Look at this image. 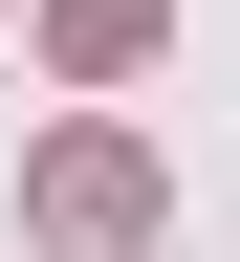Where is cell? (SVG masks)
I'll use <instances>...</instances> for the list:
<instances>
[{
	"mask_svg": "<svg viewBox=\"0 0 240 262\" xmlns=\"http://www.w3.org/2000/svg\"><path fill=\"white\" fill-rule=\"evenodd\" d=\"M153 44V0H66V66H131Z\"/></svg>",
	"mask_w": 240,
	"mask_h": 262,
	"instance_id": "cell-2",
	"label": "cell"
},
{
	"mask_svg": "<svg viewBox=\"0 0 240 262\" xmlns=\"http://www.w3.org/2000/svg\"><path fill=\"white\" fill-rule=\"evenodd\" d=\"M44 241L66 262H131V241H153V153H131V131H66V153H44Z\"/></svg>",
	"mask_w": 240,
	"mask_h": 262,
	"instance_id": "cell-1",
	"label": "cell"
}]
</instances>
